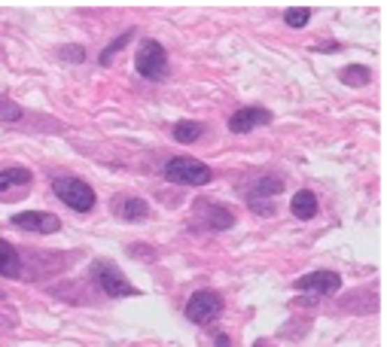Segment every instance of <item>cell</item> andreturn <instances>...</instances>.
I'll list each match as a JSON object with an SVG mask.
<instances>
[{
  "mask_svg": "<svg viewBox=\"0 0 387 347\" xmlns=\"http://www.w3.org/2000/svg\"><path fill=\"white\" fill-rule=\"evenodd\" d=\"M116 216L125 223H140L149 216V205L144 198H116Z\"/></svg>",
  "mask_w": 387,
  "mask_h": 347,
  "instance_id": "9c48e42d",
  "label": "cell"
},
{
  "mask_svg": "<svg viewBox=\"0 0 387 347\" xmlns=\"http://www.w3.org/2000/svg\"><path fill=\"white\" fill-rule=\"evenodd\" d=\"M339 286H342V277L335 272H311L296 281V290L317 293V295H333V293H339Z\"/></svg>",
  "mask_w": 387,
  "mask_h": 347,
  "instance_id": "ba28073f",
  "label": "cell"
},
{
  "mask_svg": "<svg viewBox=\"0 0 387 347\" xmlns=\"http://www.w3.org/2000/svg\"><path fill=\"white\" fill-rule=\"evenodd\" d=\"M129 40H131V34H119V37H116L113 43L104 49V52H101V64H110V61H113V55L119 52V49H122L125 43H129Z\"/></svg>",
  "mask_w": 387,
  "mask_h": 347,
  "instance_id": "ac0fdd59",
  "label": "cell"
},
{
  "mask_svg": "<svg viewBox=\"0 0 387 347\" xmlns=\"http://www.w3.org/2000/svg\"><path fill=\"white\" fill-rule=\"evenodd\" d=\"M61 58H67V61H82V58H86V49H80V46H64V49H61Z\"/></svg>",
  "mask_w": 387,
  "mask_h": 347,
  "instance_id": "d6986e66",
  "label": "cell"
},
{
  "mask_svg": "<svg viewBox=\"0 0 387 347\" xmlns=\"http://www.w3.org/2000/svg\"><path fill=\"white\" fill-rule=\"evenodd\" d=\"M256 347H263V344H256Z\"/></svg>",
  "mask_w": 387,
  "mask_h": 347,
  "instance_id": "44dd1931",
  "label": "cell"
},
{
  "mask_svg": "<svg viewBox=\"0 0 387 347\" xmlns=\"http://www.w3.org/2000/svg\"><path fill=\"white\" fill-rule=\"evenodd\" d=\"M165 177L171 183L177 186H205L214 180V171H210L207 165L196 162V158H171V162L165 165Z\"/></svg>",
  "mask_w": 387,
  "mask_h": 347,
  "instance_id": "3957f363",
  "label": "cell"
},
{
  "mask_svg": "<svg viewBox=\"0 0 387 347\" xmlns=\"http://www.w3.org/2000/svg\"><path fill=\"white\" fill-rule=\"evenodd\" d=\"M134 71H138L144 80H165L168 76V52L162 43H156V40H144L138 49V55H134Z\"/></svg>",
  "mask_w": 387,
  "mask_h": 347,
  "instance_id": "6da1fadb",
  "label": "cell"
},
{
  "mask_svg": "<svg viewBox=\"0 0 387 347\" xmlns=\"http://www.w3.org/2000/svg\"><path fill=\"white\" fill-rule=\"evenodd\" d=\"M339 80L348 82V86H354V89H360V86H369L372 71L363 67V64H351V67H342V71H339Z\"/></svg>",
  "mask_w": 387,
  "mask_h": 347,
  "instance_id": "4fadbf2b",
  "label": "cell"
},
{
  "mask_svg": "<svg viewBox=\"0 0 387 347\" xmlns=\"http://www.w3.org/2000/svg\"><path fill=\"white\" fill-rule=\"evenodd\" d=\"M171 134H174V140H177V143H196L201 134H205V125H201V122H177Z\"/></svg>",
  "mask_w": 387,
  "mask_h": 347,
  "instance_id": "5bb4252c",
  "label": "cell"
},
{
  "mask_svg": "<svg viewBox=\"0 0 387 347\" xmlns=\"http://www.w3.org/2000/svg\"><path fill=\"white\" fill-rule=\"evenodd\" d=\"M52 189L67 207L80 210V214H89L95 207V189L89 183H82L80 177H58L52 183Z\"/></svg>",
  "mask_w": 387,
  "mask_h": 347,
  "instance_id": "7a4b0ae2",
  "label": "cell"
},
{
  "mask_svg": "<svg viewBox=\"0 0 387 347\" xmlns=\"http://www.w3.org/2000/svg\"><path fill=\"white\" fill-rule=\"evenodd\" d=\"M281 192H284V180H277V177H263V180L254 183V189L247 192V201L256 205L259 198H272V195H281Z\"/></svg>",
  "mask_w": 387,
  "mask_h": 347,
  "instance_id": "7c38bea8",
  "label": "cell"
},
{
  "mask_svg": "<svg viewBox=\"0 0 387 347\" xmlns=\"http://www.w3.org/2000/svg\"><path fill=\"white\" fill-rule=\"evenodd\" d=\"M284 22H287L290 28H305V24L311 22V10L308 6H293V10L284 13Z\"/></svg>",
  "mask_w": 387,
  "mask_h": 347,
  "instance_id": "e0dca14e",
  "label": "cell"
},
{
  "mask_svg": "<svg viewBox=\"0 0 387 347\" xmlns=\"http://www.w3.org/2000/svg\"><path fill=\"white\" fill-rule=\"evenodd\" d=\"M22 274V259L10 241H0V277H19Z\"/></svg>",
  "mask_w": 387,
  "mask_h": 347,
  "instance_id": "8fae6325",
  "label": "cell"
},
{
  "mask_svg": "<svg viewBox=\"0 0 387 347\" xmlns=\"http://www.w3.org/2000/svg\"><path fill=\"white\" fill-rule=\"evenodd\" d=\"M205 207H207V216H210L207 226L214 228V232H223V228H229L235 223V216L226 207H220V205H205Z\"/></svg>",
  "mask_w": 387,
  "mask_h": 347,
  "instance_id": "2e32d148",
  "label": "cell"
},
{
  "mask_svg": "<svg viewBox=\"0 0 387 347\" xmlns=\"http://www.w3.org/2000/svg\"><path fill=\"white\" fill-rule=\"evenodd\" d=\"M13 226L24 228V232H37V235H52L61 228V219L55 214H43V210H24V214L13 216Z\"/></svg>",
  "mask_w": 387,
  "mask_h": 347,
  "instance_id": "8992f818",
  "label": "cell"
},
{
  "mask_svg": "<svg viewBox=\"0 0 387 347\" xmlns=\"http://www.w3.org/2000/svg\"><path fill=\"white\" fill-rule=\"evenodd\" d=\"M92 277H95L98 286L110 295V299H129V295H138V290L125 281L122 272L116 265H110V262H95V265H92Z\"/></svg>",
  "mask_w": 387,
  "mask_h": 347,
  "instance_id": "5b68a950",
  "label": "cell"
},
{
  "mask_svg": "<svg viewBox=\"0 0 387 347\" xmlns=\"http://www.w3.org/2000/svg\"><path fill=\"white\" fill-rule=\"evenodd\" d=\"M290 210H293V216H296V219H314L317 210H321V205H317L314 192L299 189L296 195H293V201H290Z\"/></svg>",
  "mask_w": 387,
  "mask_h": 347,
  "instance_id": "30bf717a",
  "label": "cell"
},
{
  "mask_svg": "<svg viewBox=\"0 0 387 347\" xmlns=\"http://www.w3.org/2000/svg\"><path fill=\"white\" fill-rule=\"evenodd\" d=\"M272 122V113L263 107H244V110H235V113L229 116V131L235 134H247L259 128V125H268Z\"/></svg>",
  "mask_w": 387,
  "mask_h": 347,
  "instance_id": "52a82bcc",
  "label": "cell"
},
{
  "mask_svg": "<svg viewBox=\"0 0 387 347\" xmlns=\"http://www.w3.org/2000/svg\"><path fill=\"white\" fill-rule=\"evenodd\" d=\"M22 183H31L28 168H6V171H0V192H6L10 186H22Z\"/></svg>",
  "mask_w": 387,
  "mask_h": 347,
  "instance_id": "9a60e30c",
  "label": "cell"
},
{
  "mask_svg": "<svg viewBox=\"0 0 387 347\" xmlns=\"http://www.w3.org/2000/svg\"><path fill=\"white\" fill-rule=\"evenodd\" d=\"M220 314H223V299H220V293H214V290H198V293L189 295V302H187V320H189V323L205 326V323H214V320L220 317Z\"/></svg>",
  "mask_w": 387,
  "mask_h": 347,
  "instance_id": "277c9868",
  "label": "cell"
},
{
  "mask_svg": "<svg viewBox=\"0 0 387 347\" xmlns=\"http://www.w3.org/2000/svg\"><path fill=\"white\" fill-rule=\"evenodd\" d=\"M214 347H229V335H217L214 338Z\"/></svg>",
  "mask_w": 387,
  "mask_h": 347,
  "instance_id": "ffe728a7",
  "label": "cell"
}]
</instances>
